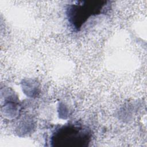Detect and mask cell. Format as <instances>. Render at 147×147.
I'll return each mask as SVG.
<instances>
[{
  "label": "cell",
  "instance_id": "obj_1",
  "mask_svg": "<svg viewBox=\"0 0 147 147\" xmlns=\"http://www.w3.org/2000/svg\"><path fill=\"white\" fill-rule=\"evenodd\" d=\"M109 1H81L69 4L67 16L72 27L80 30L91 19L105 14L110 9Z\"/></svg>",
  "mask_w": 147,
  "mask_h": 147
},
{
  "label": "cell",
  "instance_id": "obj_2",
  "mask_svg": "<svg viewBox=\"0 0 147 147\" xmlns=\"http://www.w3.org/2000/svg\"><path fill=\"white\" fill-rule=\"evenodd\" d=\"M91 140V133L86 127L76 124L60 126L53 133L51 142L56 146H86Z\"/></svg>",
  "mask_w": 147,
  "mask_h": 147
}]
</instances>
